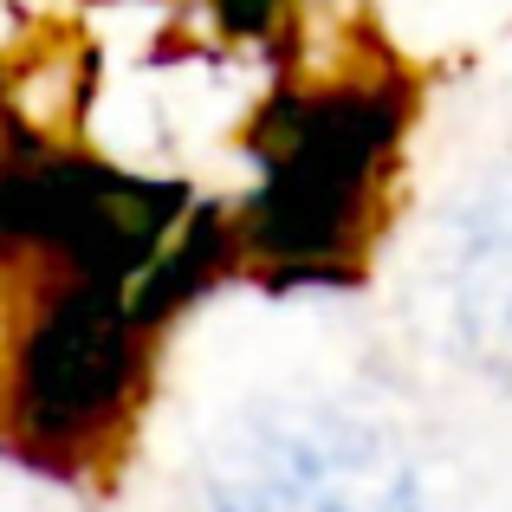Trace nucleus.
<instances>
[{"mask_svg":"<svg viewBox=\"0 0 512 512\" xmlns=\"http://www.w3.org/2000/svg\"><path fill=\"white\" fill-rule=\"evenodd\" d=\"M448 299L461 350L493 376H512V169L487 175L454 221Z\"/></svg>","mask_w":512,"mask_h":512,"instance_id":"nucleus-2","label":"nucleus"},{"mask_svg":"<svg viewBox=\"0 0 512 512\" xmlns=\"http://www.w3.org/2000/svg\"><path fill=\"white\" fill-rule=\"evenodd\" d=\"M214 512H415V461L376 415L344 402H266L208 461Z\"/></svg>","mask_w":512,"mask_h":512,"instance_id":"nucleus-1","label":"nucleus"}]
</instances>
